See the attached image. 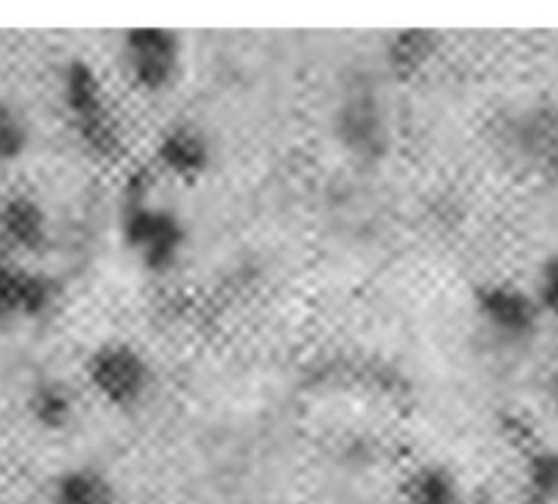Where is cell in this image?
I'll return each mask as SVG.
<instances>
[{
    "label": "cell",
    "mask_w": 558,
    "mask_h": 504,
    "mask_svg": "<svg viewBox=\"0 0 558 504\" xmlns=\"http://www.w3.org/2000/svg\"><path fill=\"white\" fill-rule=\"evenodd\" d=\"M118 233L140 269L154 277L170 275L190 241V230L179 212L154 201L151 179L146 173H134L123 184L118 203Z\"/></svg>",
    "instance_id": "1"
},
{
    "label": "cell",
    "mask_w": 558,
    "mask_h": 504,
    "mask_svg": "<svg viewBox=\"0 0 558 504\" xmlns=\"http://www.w3.org/2000/svg\"><path fill=\"white\" fill-rule=\"evenodd\" d=\"M61 96L77 141L94 157H118V152L123 148L121 121L107 99V88L101 85L96 69L85 61L69 63L63 72Z\"/></svg>",
    "instance_id": "2"
},
{
    "label": "cell",
    "mask_w": 558,
    "mask_h": 504,
    "mask_svg": "<svg viewBox=\"0 0 558 504\" xmlns=\"http://www.w3.org/2000/svg\"><path fill=\"white\" fill-rule=\"evenodd\" d=\"M85 379L96 398L116 411L140 409L157 387L151 359L126 340L99 343L85 362Z\"/></svg>",
    "instance_id": "3"
},
{
    "label": "cell",
    "mask_w": 558,
    "mask_h": 504,
    "mask_svg": "<svg viewBox=\"0 0 558 504\" xmlns=\"http://www.w3.org/2000/svg\"><path fill=\"white\" fill-rule=\"evenodd\" d=\"M335 137L342 152L359 163H380L389 154L391 127L380 91L369 77H351L337 96L331 116Z\"/></svg>",
    "instance_id": "4"
},
{
    "label": "cell",
    "mask_w": 558,
    "mask_h": 504,
    "mask_svg": "<svg viewBox=\"0 0 558 504\" xmlns=\"http://www.w3.org/2000/svg\"><path fill=\"white\" fill-rule=\"evenodd\" d=\"M118 67L140 94H165L184 69V39L165 28L126 31L118 41Z\"/></svg>",
    "instance_id": "5"
},
{
    "label": "cell",
    "mask_w": 558,
    "mask_h": 504,
    "mask_svg": "<svg viewBox=\"0 0 558 504\" xmlns=\"http://www.w3.org/2000/svg\"><path fill=\"white\" fill-rule=\"evenodd\" d=\"M474 315L493 340L507 346H523L534 340L545 321L534 293L514 283L496 280L474 291Z\"/></svg>",
    "instance_id": "6"
},
{
    "label": "cell",
    "mask_w": 558,
    "mask_h": 504,
    "mask_svg": "<svg viewBox=\"0 0 558 504\" xmlns=\"http://www.w3.org/2000/svg\"><path fill=\"white\" fill-rule=\"evenodd\" d=\"M157 165L181 181H197L214 165V143L197 123H173L157 141Z\"/></svg>",
    "instance_id": "7"
},
{
    "label": "cell",
    "mask_w": 558,
    "mask_h": 504,
    "mask_svg": "<svg viewBox=\"0 0 558 504\" xmlns=\"http://www.w3.org/2000/svg\"><path fill=\"white\" fill-rule=\"evenodd\" d=\"M56 283L20 264H0V315L36 319L56 304Z\"/></svg>",
    "instance_id": "8"
},
{
    "label": "cell",
    "mask_w": 558,
    "mask_h": 504,
    "mask_svg": "<svg viewBox=\"0 0 558 504\" xmlns=\"http://www.w3.org/2000/svg\"><path fill=\"white\" fill-rule=\"evenodd\" d=\"M441 36L436 31H397L384 45V67L395 80L418 77L441 50Z\"/></svg>",
    "instance_id": "9"
},
{
    "label": "cell",
    "mask_w": 558,
    "mask_h": 504,
    "mask_svg": "<svg viewBox=\"0 0 558 504\" xmlns=\"http://www.w3.org/2000/svg\"><path fill=\"white\" fill-rule=\"evenodd\" d=\"M402 504H465L469 493L458 475L441 464H422L405 477L400 491Z\"/></svg>",
    "instance_id": "10"
},
{
    "label": "cell",
    "mask_w": 558,
    "mask_h": 504,
    "mask_svg": "<svg viewBox=\"0 0 558 504\" xmlns=\"http://www.w3.org/2000/svg\"><path fill=\"white\" fill-rule=\"evenodd\" d=\"M50 504H118V491L101 469L74 466L56 480Z\"/></svg>",
    "instance_id": "11"
},
{
    "label": "cell",
    "mask_w": 558,
    "mask_h": 504,
    "mask_svg": "<svg viewBox=\"0 0 558 504\" xmlns=\"http://www.w3.org/2000/svg\"><path fill=\"white\" fill-rule=\"evenodd\" d=\"M3 236L17 250H41L47 244V236H50L45 208L36 201H28V197H14L7 212H3Z\"/></svg>",
    "instance_id": "12"
},
{
    "label": "cell",
    "mask_w": 558,
    "mask_h": 504,
    "mask_svg": "<svg viewBox=\"0 0 558 504\" xmlns=\"http://www.w3.org/2000/svg\"><path fill=\"white\" fill-rule=\"evenodd\" d=\"M520 504H558V447H536L520 471Z\"/></svg>",
    "instance_id": "13"
},
{
    "label": "cell",
    "mask_w": 558,
    "mask_h": 504,
    "mask_svg": "<svg viewBox=\"0 0 558 504\" xmlns=\"http://www.w3.org/2000/svg\"><path fill=\"white\" fill-rule=\"evenodd\" d=\"M512 143L525 159L531 163H550L556 157L558 148V135L556 123L550 116L539 110H523L518 118H512Z\"/></svg>",
    "instance_id": "14"
},
{
    "label": "cell",
    "mask_w": 558,
    "mask_h": 504,
    "mask_svg": "<svg viewBox=\"0 0 558 504\" xmlns=\"http://www.w3.org/2000/svg\"><path fill=\"white\" fill-rule=\"evenodd\" d=\"M36 422L50 431H63L74 420V395L63 382H45L36 387L31 400Z\"/></svg>",
    "instance_id": "15"
},
{
    "label": "cell",
    "mask_w": 558,
    "mask_h": 504,
    "mask_svg": "<svg viewBox=\"0 0 558 504\" xmlns=\"http://www.w3.org/2000/svg\"><path fill=\"white\" fill-rule=\"evenodd\" d=\"M28 148V123L12 107L0 105V163L17 159Z\"/></svg>",
    "instance_id": "16"
},
{
    "label": "cell",
    "mask_w": 558,
    "mask_h": 504,
    "mask_svg": "<svg viewBox=\"0 0 558 504\" xmlns=\"http://www.w3.org/2000/svg\"><path fill=\"white\" fill-rule=\"evenodd\" d=\"M531 293H534L542 315L558 321V252H550L539 264Z\"/></svg>",
    "instance_id": "17"
},
{
    "label": "cell",
    "mask_w": 558,
    "mask_h": 504,
    "mask_svg": "<svg viewBox=\"0 0 558 504\" xmlns=\"http://www.w3.org/2000/svg\"><path fill=\"white\" fill-rule=\"evenodd\" d=\"M550 400H553V409L558 411V370L553 373V379H550Z\"/></svg>",
    "instance_id": "18"
},
{
    "label": "cell",
    "mask_w": 558,
    "mask_h": 504,
    "mask_svg": "<svg viewBox=\"0 0 558 504\" xmlns=\"http://www.w3.org/2000/svg\"><path fill=\"white\" fill-rule=\"evenodd\" d=\"M465 504H493V499L485 496V493H469V502Z\"/></svg>",
    "instance_id": "19"
}]
</instances>
